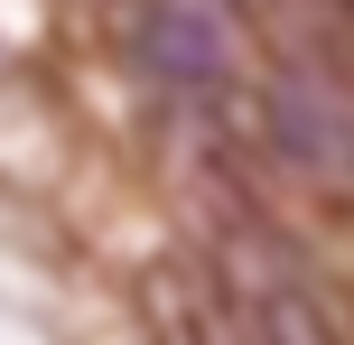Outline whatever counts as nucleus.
Segmentation results:
<instances>
[{
    "label": "nucleus",
    "mask_w": 354,
    "mask_h": 345,
    "mask_svg": "<svg viewBox=\"0 0 354 345\" xmlns=\"http://www.w3.org/2000/svg\"><path fill=\"white\" fill-rule=\"evenodd\" d=\"M112 47L140 84L168 93H233V28L205 0H112Z\"/></svg>",
    "instance_id": "1"
},
{
    "label": "nucleus",
    "mask_w": 354,
    "mask_h": 345,
    "mask_svg": "<svg viewBox=\"0 0 354 345\" xmlns=\"http://www.w3.org/2000/svg\"><path fill=\"white\" fill-rule=\"evenodd\" d=\"M233 308H243L252 345H345L336 308H326L299 271H280V261H261V252L233 261Z\"/></svg>",
    "instance_id": "2"
}]
</instances>
